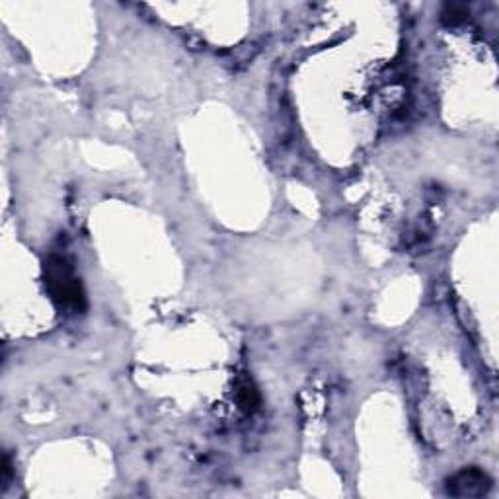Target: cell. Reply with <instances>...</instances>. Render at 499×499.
<instances>
[{
    "label": "cell",
    "instance_id": "cell-5",
    "mask_svg": "<svg viewBox=\"0 0 499 499\" xmlns=\"http://www.w3.org/2000/svg\"><path fill=\"white\" fill-rule=\"evenodd\" d=\"M10 474H12V468H10V458L8 455H4V463H2V482L6 486V482L10 480Z\"/></svg>",
    "mask_w": 499,
    "mask_h": 499
},
{
    "label": "cell",
    "instance_id": "cell-3",
    "mask_svg": "<svg viewBox=\"0 0 499 499\" xmlns=\"http://www.w3.org/2000/svg\"><path fill=\"white\" fill-rule=\"evenodd\" d=\"M237 400L238 406H240L244 412H254L255 408L260 406V392H258V388H255V385L250 378L238 380Z\"/></svg>",
    "mask_w": 499,
    "mask_h": 499
},
{
    "label": "cell",
    "instance_id": "cell-2",
    "mask_svg": "<svg viewBox=\"0 0 499 499\" xmlns=\"http://www.w3.org/2000/svg\"><path fill=\"white\" fill-rule=\"evenodd\" d=\"M488 486H490V478L482 470L468 468V470L456 474L451 480V493L472 498V495H482L484 491L488 490Z\"/></svg>",
    "mask_w": 499,
    "mask_h": 499
},
{
    "label": "cell",
    "instance_id": "cell-4",
    "mask_svg": "<svg viewBox=\"0 0 499 499\" xmlns=\"http://www.w3.org/2000/svg\"><path fill=\"white\" fill-rule=\"evenodd\" d=\"M466 16V8L460 4H447L443 10V22L448 26H456L458 22H463Z\"/></svg>",
    "mask_w": 499,
    "mask_h": 499
},
{
    "label": "cell",
    "instance_id": "cell-1",
    "mask_svg": "<svg viewBox=\"0 0 499 499\" xmlns=\"http://www.w3.org/2000/svg\"><path fill=\"white\" fill-rule=\"evenodd\" d=\"M45 285L49 297L65 312L79 314L86 308L84 287L74 273L72 263L62 255H49L45 262Z\"/></svg>",
    "mask_w": 499,
    "mask_h": 499
}]
</instances>
